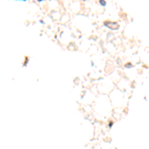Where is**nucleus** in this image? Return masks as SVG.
Wrapping results in <instances>:
<instances>
[{
    "instance_id": "f257e3e1",
    "label": "nucleus",
    "mask_w": 149,
    "mask_h": 149,
    "mask_svg": "<svg viewBox=\"0 0 149 149\" xmlns=\"http://www.w3.org/2000/svg\"><path fill=\"white\" fill-rule=\"evenodd\" d=\"M105 25L112 30H117L119 28V25L116 22H105Z\"/></svg>"
},
{
    "instance_id": "f03ea898",
    "label": "nucleus",
    "mask_w": 149,
    "mask_h": 149,
    "mask_svg": "<svg viewBox=\"0 0 149 149\" xmlns=\"http://www.w3.org/2000/svg\"><path fill=\"white\" fill-rule=\"evenodd\" d=\"M100 4H101V5H105V2H104V1H100Z\"/></svg>"
}]
</instances>
